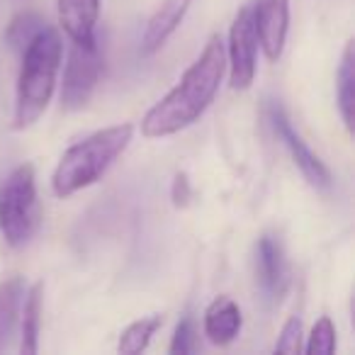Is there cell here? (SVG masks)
I'll list each match as a JSON object with an SVG mask.
<instances>
[{
    "label": "cell",
    "mask_w": 355,
    "mask_h": 355,
    "mask_svg": "<svg viewBox=\"0 0 355 355\" xmlns=\"http://www.w3.org/2000/svg\"><path fill=\"white\" fill-rule=\"evenodd\" d=\"M227 71V49L222 44V37L212 35L205 44L202 54L195 59V64L183 73L180 83L163 95L141 119V134L146 139L171 137L188 129L205 114V110L212 105L219 83Z\"/></svg>",
    "instance_id": "cell-1"
},
{
    "label": "cell",
    "mask_w": 355,
    "mask_h": 355,
    "mask_svg": "<svg viewBox=\"0 0 355 355\" xmlns=\"http://www.w3.org/2000/svg\"><path fill=\"white\" fill-rule=\"evenodd\" d=\"M61 37L54 27H44L22 49V69L17 76L15 129H27L44 114L56 88L61 66Z\"/></svg>",
    "instance_id": "cell-2"
},
{
    "label": "cell",
    "mask_w": 355,
    "mask_h": 355,
    "mask_svg": "<svg viewBox=\"0 0 355 355\" xmlns=\"http://www.w3.org/2000/svg\"><path fill=\"white\" fill-rule=\"evenodd\" d=\"M132 124H114L85 137L83 141L73 144L61 156L59 166L51 178V188L56 198H71L78 190L98 183L107 173V168L122 156V151L132 141Z\"/></svg>",
    "instance_id": "cell-3"
},
{
    "label": "cell",
    "mask_w": 355,
    "mask_h": 355,
    "mask_svg": "<svg viewBox=\"0 0 355 355\" xmlns=\"http://www.w3.org/2000/svg\"><path fill=\"white\" fill-rule=\"evenodd\" d=\"M42 224L35 168L20 163L0 183V234L10 248H22L35 239Z\"/></svg>",
    "instance_id": "cell-4"
},
{
    "label": "cell",
    "mask_w": 355,
    "mask_h": 355,
    "mask_svg": "<svg viewBox=\"0 0 355 355\" xmlns=\"http://www.w3.org/2000/svg\"><path fill=\"white\" fill-rule=\"evenodd\" d=\"M103 73V56L98 42L93 44H71L69 61L64 71V88H61V107L83 110L90 103Z\"/></svg>",
    "instance_id": "cell-5"
},
{
    "label": "cell",
    "mask_w": 355,
    "mask_h": 355,
    "mask_svg": "<svg viewBox=\"0 0 355 355\" xmlns=\"http://www.w3.org/2000/svg\"><path fill=\"white\" fill-rule=\"evenodd\" d=\"M258 35L253 25L251 6H243L236 12L229 30V83L234 90L251 88L256 78Z\"/></svg>",
    "instance_id": "cell-6"
},
{
    "label": "cell",
    "mask_w": 355,
    "mask_h": 355,
    "mask_svg": "<svg viewBox=\"0 0 355 355\" xmlns=\"http://www.w3.org/2000/svg\"><path fill=\"white\" fill-rule=\"evenodd\" d=\"M266 114H268V122H270L272 132H275L277 139L287 146L292 161L297 163V168L302 171V175L309 180V185H314L316 190H331V185H334L331 171L324 166V161H321V158L316 156L309 146H306L304 139L295 132V127H292V122L285 114V110H282L277 103H268Z\"/></svg>",
    "instance_id": "cell-7"
},
{
    "label": "cell",
    "mask_w": 355,
    "mask_h": 355,
    "mask_svg": "<svg viewBox=\"0 0 355 355\" xmlns=\"http://www.w3.org/2000/svg\"><path fill=\"white\" fill-rule=\"evenodd\" d=\"M256 277L261 292L270 304H277L290 287V266H287L285 248L280 239L272 234H263L256 243Z\"/></svg>",
    "instance_id": "cell-8"
},
{
    "label": "cell",
    "mask_w": 355,
    "mask_h": 355,
    "mask_svg": "<svg viewBox=\"0 0 355 355\" xmlns=\"http://www.w3.org/2000/svg\"><path fill=\"white\" fill-rule=\"evenodd\" d=\"M251 12L258 44L263 46L268 59L277 61L282 56L290 30V0H253Z\"/></svg>",
    "instance_id": "cell-9"
},
{
    "label": "cell",
    "mask_w": 355,
    "mask_h": 355,
    "mask_svg": "<svg viewBox=\"0 0 355 355\" xmlns=\"http://www.w3.org/2000/svg\"><path fill=\"white\" fill-rule=\"evenodd\" d=\"M193 0H163L146 22V30L141 35V51L144 54H156L163 44L173 37V32L180 27L185 12L190 10Z\"/></svg>",
    "instance_id": "cell-10"
},
{
    "label": "cell",
    "mask_w": 355,
    "mask_h": 355,
    "mask_svg": "<svg viewBox=\"0 0 355 355\" xmlns=\"http://www.w3.org/2000/svg\"><path fill=\"white\" fill-rule=\"evenodd\" d=\"M56 6H59V22L69 40L76 44H93L100 0H56Z\"/></svg>",
    "instance_id": "cell-11"
},
{
    "label": "cell",
    "mask_w": 355,
    "mask_h": 355,
    "mask_svg": "<svg viewBox=\"0 0 355 355\" xmlns=\"http://www.w3.org/2000/svg\"><path fill=\"white\" fill-rule=\"evenodd\" d=\"M241 309L232 297H217L205 309V336L214 345H229L241 331Z\"/></svg>",
    "instance_id": "cell-12"
},
{
    "label": "cell",
    "mask_w": 355,
    "mask_h": 355,
    "mask_svg": "<svg viewBox=\"0 0 355 355\" xmlns=\"http://www.w3.org/2000/svg\"><path fill=\"white\" fill-rule=\"evenodd\" d=\"M336 98H338V110L343 117L348 132H353L355 119V44L348 42L340 56L338 73H336Z\"/></svg>",
    "instance_id": "cell-13"
},
{
    "label": "cell",
    "mask_w": 355,
    "mask_h": 355,
    "mask_svg": "<svg viewBox=\"0 0 355 355\" xmlns=\"http://www.w3.org/2000/svg\"><path fill=\"white\" fill-rule=\"evenodd\" d=\"M22 295H25V282L20 275H10L0 282V350L6 348L15 331Z\"/></svg>",
    "instance_id": "cell-14"
},
{
    "label": "cell",
    "mask_w": 355,
    "mask_h": 355,
    "mask_svg": "<svg viewBox=\"0 0 355 355\" xmlns=\"http://www.w3.org/2000/svg\"><path fill=\"white\" fill-rule=\"evenodd\" d=\"M42 297L44 285L37 282L25 297V309H22V336H20V353L35 355L40 350V316H42Z\"/></svg>",
    "instance_id": "cell-15"
},
{
    "label": "cell",
    "mask_w": 355,
    "mask_h": 355,
    "mask_svg": "<svg viewBox=\"0 0 355 355\" xmlns=\"http://www.w3.org/2000/svg\"><path fill=\"white\" fill-rule=\"evenodd\" d=\"M163 324V314H151L137 319L134 324H129L119 336V353L122 355H139L141 350H146V345L151 343V338L156 336V331Z\"/></svg>",
    "instance_id": "cell-16"
},
{
    "label": "cell",
    "mask_w": 355,
    "mask_h": 355,
    "mask_svg": "<svg viewBox=\"0 0 355 355\" xmlns=\"http://www.w3.org/2000/svg\"><path fill=\"white\" fill-rule=\"evenodd\" d=\"M44 27H46V22L42 20L37 12H30V10L17 12V15L10 20V25H8L6 40H8V44H10L12 49L22 51L37 35H40L42 30H44Z\"/></svg>",
    "instance_id": "cell-17"
},
{
    "label": "cell",
    "mask_w": 355,
    "mask_h": 355,
    "mask_svg": "<svg viewBox=\"0 0 355 355\" xmlns=\"http://www.w3.org/2000/svg\"><path fill=\"white\" fill-rule=\"evenodd\" d=\"M306 355H334L336 350V329L334 321L329 316H321L314 324L309 334V343H306Z\"/></svg>",
    "instance_id": "cell-18"
},
{
    "label": "cell",
    "mask_w": 355,
    "mask_h": 355,
    "mask_svg": "<svg viewBox=\"0 0 355 355\" xmlns=\"http://www.w3.org/2000/svg\"><path fill=\"white\" fill-rule=\"evenodd\" d=\"M302 319L297 316H290L282 326L280 336H277V343H275V353H287V355H297L302 350Z\"/></svg>",
    "instance_id": "cell-19"
},
{
    "label": "cell",
    "mask_w": 355,
    "mask_h": 355,
    "mask_svg": "<svg viewBox=\"0 0 355 355\" xmlns=\"http://www.w3.org/2000/svg\"><path fill=\"white\" fill-rule=\"evenodd\" d=\"M195 350V326L193 319L185 316L183 321H178L175 326V334H173L171 340V353L173 355H188Z\"/></svg>",
    "instance_id": "cell-20"
},
{
    "label": "cell",
    "mask_w": 355,
    "mask_h": 355,
    "mask_svg": "<svg viewBox=\"0 0 355 355\" xmlns=\"http://www.w3.org/2000/svg\"><path fill=\"white\" fill-rule=\"evenodd\" d=\"M173 205L175 207H185L193 198V190H190V180L185 173H178L175 180H173Z\"/></svg>",
    "instance_id": "cell-21"
}]
</instances>
